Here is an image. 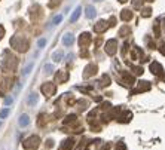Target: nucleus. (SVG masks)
<instances>
[{"instance_id":"1","label":"nucleus","mask_w":165,"mask_h":150,"mask_svg":"<svg viewBox=\"0 0 165 150\" xmlns=\"http://www.w3.org/2000/svg\"><path fill=\"white\" fill-rule=\"evenodd\" d=\"M18 123H19L21 128L28 126V125H30V117H28V114H21L19 119H18Z\"/></svg>"},{"instance_id":"2","label":"nucleus","mask_w":165,"mask_h":150,"mask_svg":"<svg viewBox=\"0 0 165 150\" xmlns=\"http://www.w3.org/2000/svg\"><path fill=\"white\" fill-rule=\"evenodd\" d=\"M63 43H64L66 46L73 45V43H75V36H73V34H70V33H69V34H66V36L63 37Z\"/></svg>"},{"instance_id":"3","label":"nucleus","mask_w":165,"mask_h":150,"mask_svg":"<svg viewBox=\"0 0 165 150\" xmlns=\"http://www.w3.org/2000/svg\"><path fill=\"white\" fill-rule=\"evenodd\" d=\"M81 12H82V7H81V6H78V7L75 9L73 15L70 16V21H72V22H76V21H78V18L81 16Z\"/></svg>"},{"instance_id":"4","label":"nucleus","mask_w":165,"mask_h":150,"mask_svg":"<svg viewBox=\"0 0 165 150\" xmlns=\"http://www.w3.org/2000/svg\"><path fill=\"white\" fill-rule=\"evenodd\" d=\"M94 16H95V9H94L92 6H88V7H86V18L91 19V18H94Z\"/></svg>"},{"instance_id":"5","label":"nucleus","mask_w":165,"mask_h":150,"mask_svg":"<svg viewBox=\"0 0 165 150\" xmlns=\"http://www.w3.org/2000/svg\"><path fill=\"white\" fill-rule=\"evenodd\" d=\"M33 67H34V63H30V64H28V66H27V67L22 70V75H24V76H28V75H30V72L33 70Z\"/></svg>"},{"instance_id":"6","label":"nucleus","mask_w":165,"mask_h":150,"mask_svg":"<svg viewBox=\"0 0 165 150\" xmlns=\"http://www.w3.org/2000/svg\"><path fill=\"white\" fill-rule=\"evenodd\" d=\"M63 55H64V54H63L61 51H60V52H55V54L52 55V60H54L55 63H58V61H61V58H63Z\"/></svg>"},{"instance_id":"7","label":"nucleus","mask_w":165,"mask_h":150,"mask_svg":"<svg viewBox=\"0 0 165 150\" xmlns=\"http://www.w3.org/2000/svg\"><path fill=\"white\" fill-rule=\"evenodd\" d=\"M36 103H37V94H31L30 98H28V104L30 106H34Z\"/></svg>"},{"instance_id":"8","label":"nucleus","mask_w":165,"mask_h":150,"mask_svg":"<svg viewBox=\"0 0 165 150\" xmlns=\"http://www.w3.org/2000/svg\"><path fill=\"white\" fill-rule=\"evenodd\" d=\"M9 113H10L9 109H1V110H0V119H6V117L9 116Z\"/></svg>"},{"instance_id":"9","label":"nucleus","mask_w":165,"mask_h":150,"mask_svg":"<svg viewBox=\"0 0 165 150\" xmlns=\"http://www.w3.org/2000/svg\"><path fill=\"white\" fill-rule=\"evenodd\" d=\"M61 21H63V15H57V16L52 19V25H58Z\"/></svg>"},{"instance_id":"10","label":"nucleus","mask_w":165,"mask_h":150,"mask_svg":"<svg viewBox=\"0 0 165 150\" xmlns=\"http://www.w3.org/2000/svg\"><path fill=\"white\" fill-rule=\"evenodd\" d=\"M12 103H13V98L12 97H6L4 98V106H10Z\"/></svg>"},{"instance_id":"11","label":"nucleus","mask_w":165,"mask_h":150,"mask_svg":"<svg viewBox=\"0 0 165 150\" xmlns=\"http://www.w3.org/2000/svg\"><path fill=\"white\" fill-rule=\"evenodd\" d=\"M45 45H46V39H40V40H39V42H37V46H39V48H43V46H45Z\"/></svg>"},{"instance_id":"12","label":"nucleus","mask_w":165,"mask_h":150,"mask_svg":"<svg viewBox=\"0 0 165 150\" xmlns=\"http://www.w3.org/2000/svg\"><path fill=\"white\" fill-rule=\"evenodd\" d=\"M45 70H46V73H51V72H52V66H51V64H46V66H45Z\"/></svg>"},{"instance_id":"13","label":"nucleus","mask_w":165,"mask_h":150,"mask_svg":"<svg viewBox=\"0 0 165 150\" xmlns=\"http://www.w3.org/2000/svg\"><path fill=\"white\" fill-rule=\"evenodd\" d=\"M0 125H1V120H0Z\"/></svg>"}]
</instances>
